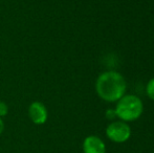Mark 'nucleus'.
Segmentation results:
<instances>
[{
    "instance_id": "1",
    "label": "nucleus",
    "mask_w": 154,
    "mask_h": 153,
    "mask_svg": "<svg viewBox=\"0 0 154 153\" xmlns=\"http://www.w3.org/2000/svg\"><path fill=\"white\" fill-rule=\"evenodd\" d=\"M95 90L104 101L116 102L124 96L126 91L125 79L116 72H103L95 82Z\"/></svg>"
},
{
    "instance_id": "2",
    "label": "nucleus",
    "mask_w": 154,
    "mask_h": 153,
    "mask_svg": "<svg viewBox=\"0 0 154 153\" xmlns=\"http://www.w3.org/2000/svg\"><path fill=\"white\" fill-rule=\"evenodd\" d=\"M116 115L124 122L137 120L143 112V103L136 96H124L119 100L116 108Z\"/></svg>"
},
{
    "instance_id": "3",
    "label": "nucleus",
    "mask_w": 154,
    "mask_h": 153,
    "mask_svg": "<svg viewBox=\"0 0 154 153\" xmlns=\"http://www.w3.org/2000/svg\"><path fill=\"white\" fill-rule=\"evenodd\" d=\"M106 134L110 141L114 143H124L131 135V129L125 122H113L106 128Z\"/></svg>"
},
{
    "instance_id": "4",
    "label": "nucleus",
    "mask_w": 154,
    "mask_h": 153,
    "mask_svg": "<svg viewBox=\"0 0 154 153\" xmlns=\"http://www.w3.org/2000/svg\"><path fill=\"white\" fill-rule=\"evenodd\" d=\"M27 113L35 125L45 124L48 118V111H47L46 106L40 101L32 102L27 109Z\"/></svg>"
},
{
    "instance_id": "5",
    "label": "nucleus",
    "mask_w": 154,
    "mask_h": 153,
    "mask_svg": "<svg viewBox=\"0 0 154 153\" xmlns=\"http://www.w3.org/2000/svg\"><path fill=\"white\" fill-rule=\"evenodd\" d=\"M84 153H106V146L104 142L95 135H89L83 142Z\"/></svg>"
},
{
    "instance_id": "6",
    "label": "nucleus",
    "mask_w": 154,
    "mask_h": 153,
    "mask_svg": "<svg viewBox=\"0 0 154 153\" xmlns=\"http://www.w3.org/2000/svg\"><path fill=\"white\" fill-rule=\"evenodd\" d=\"M147 94L151 100L154 101V78L149 81L148 85H147Z\"/></svg>"
},
{
    "instance_id": "7",
    "label": "nucleus",
    "mask_w": 154,
    "mask_h": 153,
    "mask_svg": "<svg viewBox=\"0 0 154 153\" xmlns=\"http://www.w3.org/2000/svg\"><path fill=\"white\" fill-rule=\"evenodd\" d=\"M8 106L5 102H2L0 101V118H3V116L8 115Z\"/></svg>"
},
{
    "instance_id": "8",
    "label": "nucleus",
    "mask_w": 154,
    "mask_h": 153,
    "mask_svg": "<svg viewBox=\"0 0 154 153\" xmlns=\"http://www.w3.org/2000/svg\"><path fill=\"white\" fill-rule=\"evenodd\" d=\"M3 130H4V122H3V120L0 118V135L3 132Z\"/></svg>"
}]
</instances>
